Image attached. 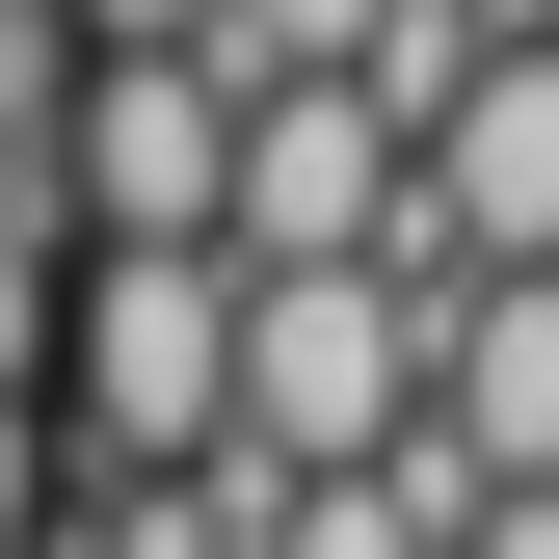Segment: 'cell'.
<instances>
[{
  "instance_id": "obj_1",
  "label": "cell",
  "mask_w": 559,
  "mask_h": 559,
  "mask_svg": "<svg viewBox=\"0 0 559 559\" xmlns=\"http://www.w3.org/2000/svg\"><path fill=\"white\" fill-rule=\"evenodd\" d=\"M214 400H240V266L214 240H53V453L214 479Z\"/></svg>"
},
{
  "instance_id": "obj_2",
  "label": "cell",
  "mask_w": 559,
  "mask_h": 559,
  "mask_svg": "<svg viewBox=\"0 0 559 559\" xmlns=\"http://www.w3.org/2000/svg\"><path fill=\"white\" fill-rule=\"evenodd\" d=\"M400 427H427V266H294V294H240L214 479H373Z\"/></svg>"
},
{
  "instance_id": "obj_3",
  "label": "cell",
  "mask_w": 559,
  "mask_h": 559,
  "mask_svg": "<svg viewBox=\"0 0 559 559\" xmlns=\"http://www.w3.org/2000/svg\"><path fill=\"white\" fill-rule=\"evenodd\" d=\"M214 187H240L214 53H81L53 81V240H214Z\"/></svg>"
},
{
  "instance_id": "obj_4",
  "label": "cell",
  "mask_w": 559,
  "mask_h": 559,
  "mask_svg": "<svg viewBox=\"0 0 559 559\" xmlns=\"http://www.w3.org/2000/svg\"><path fill=\"white\" fill-rule=\"evenodd\" d=\"M214 266L240 294H294V266H400V133L294 81V107H240V187H214Z\"/></svg>"
},
{
  "instance_id": "obj_5",
  "label": "cell",
  "mask_w": 559,
  "mask_h": 559,
  "mask_svg": "<svg viewBox=\"0 0 559 559\" xmlns=\"http://www.w3.org/2000/svg\"><path fill=\"white\" fill-rule=\"evenodd\" d=\"M427 453L479 479V507H533V479H559V266L427 294Z\"/></svg>"
},
{
  "instance_id": "obj_6",
  "label": "cell",
  "mask_w": 559,
  "mask_h": 559,
  "mask_svg": "<svg viewBox=\"0 0 559 559\" xmlns=\"http://www.w3.org/2000/svg\"><path fill=\"white\" fill-rule=\"evenodd\" d=\"M373 27H400V0H214V27H187V53H214L240 107H294V81H346V53H373Z\"/></svg>"
},
{
  "instance_id": "obj_7",
  "label": "cell",
  "mask_w": 559,
  "mask_h": 559,
  "mask_svg": "<svg viewBox=\"0 0 559 559\" xmlns=\"http://www.w3.org/2000/svg\"><path fill=\"white\" fill-rule=\"evenodd\" d=\"M53 81H81V27L0 0V214H53Z\"/></svg>"
},
{
  "instance_id": "obj_8",
  "label": "cell",
  "mask_w": 559,
  "mask_h": 559,
  "mask_svg": "<svg viewBox=\"0 0 559 559\" xmlns=\"http://www.w3.org/2000/svg\"><path fill=\"white\" fill-rule=\"evenodd\" d=\"M0 400H53V214H0Z\"/></svg>"
},
{
  "instance_id": "obj_9",
  "label": "cell",
  "mask_w": 559,
  "mask_h": 559,
  "mask_svg": "<svg viewBox=\"0 0 559 559\" xmlns=\"http://www.w3.org/2000/svg\"><path fill=\"white\" fill-rule=\"evenodd\" d=\"M53 479H81V453H53V400H0V559L53 533Z\"/></svg>"
},
{
  "instance_id": "obj_10",
  "label": "cell",
  "mask_w": 559,
  "mask_h": 559,
  "mask_svg": "<svg viewBox=\"0 0 559 559\" xmlns=\"http://www.w3.org/2000/svg\"><path fill=\"white\" fill-rule=\"evenodd\" d=\"M53 27H81V53H187L214 0H53Z\"/></svg>"
},
{
  "instance_id": "obj_11",
  "label": "cell",
  "mask_w": 559,
  "mask_h": 559,
  "mask_svg": "<svg viewBox=\"0 0 559 559\" xmlns=\"http://www.w3.org/2000/svg\"><path fill=\"white\" fill-rule=\"evenodd\" d=\"M453 27H479V53H559V0H453Z\"/></svg>"
},
{
  "instance_id": "obj_12",
  "label": "cell",
  "mask_w": 559,
  "mask_h": 559,
  "mask_svg": "<svg viewBox=\"0 0 559 559\" xmlns=\"http://www.w3.org/2000/svg\"><path fill=\"white\" fill-rule=\"evenodd\" d=\"M453 559H559V507H479V533H453Z\"/></svg>"
},
{
  "instance_id": "obj_13",
  "label": "cell",
  "mask_w": 559,
  "mask_h": 559,
  "mask_svg": "<svg viewBox=\"0 0 559 559\" xmlns=\"http://www.w3.org/2000/svg\"><path fill=\"white\" fill-rule=\"evenodd\" d=\"M533 507H559V479H533Z\"/></svg>"
}]
</instances>
